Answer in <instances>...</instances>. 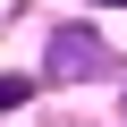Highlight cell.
Returning <instances> with one entry per match:
<instances>
[{"label":"cell","instance_id":"cell-1","mask_svg":"<svg viewBox=\"0 0 127 127\" xmlns=\"http://www.w3.org/2000/svg\"><path fill=\"white\" fill-rule=\"evenodd\" d=\"M102 68H110V51L93 42V26H59L51 51H42V85H85V76H102Z\"/></svg>","mask_w":127,"mask_h":127}]
</instances>
